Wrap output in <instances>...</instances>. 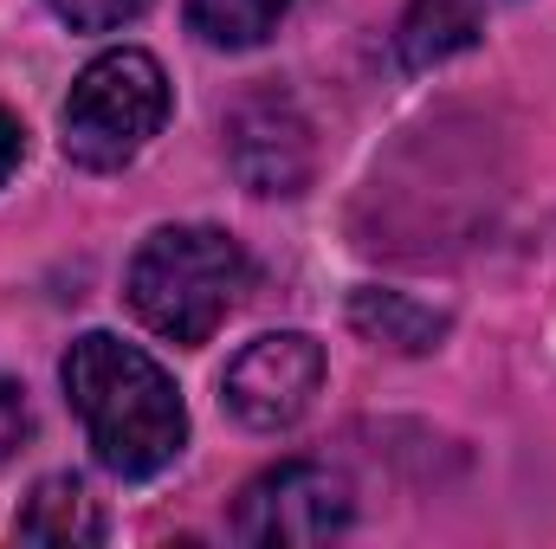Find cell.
<instances>
[{"mask_svg": "<svg viewBox=\"0 0 556 549\" xmlns=\"http://www.w3.org/2000/svg\"><path fill=\"white\" fill-rule=\"evenodd\" d=\"M59 382H65L72 413L85 420V439H91L104 472L155 478L181 452L188 408H181L175 382L162 375V362L142 356L137 343H124L111 330H91V336H78L65 349Z\"/></svg>", "mask_w": 556, "mask_h": 549, "instance_id": "6da1fadb", "label": "cell"}, {"mask_svg": "<svg viewBox=\"0 0 556 549\" xmlns=\"http://www.w3.org/2000/svg\"><path fill=\"white\" fill-rule=\"evenodd\" d=\"M247 278H253V266H247L240 240H227L220 227H162L137 246L124 291H130V310L155 336L194 349L227 323Z\"/></svg>", "mask_w": 556, "mask_h": 549, "instance_id": "7a4b0ae2", "label": "cell"}, {"mask_svg": "<svg viewBox=\"0 0 556 549\" xmlns=\"http://www.w3.org/2000/svg\"><path fill=\"white\" fill-rule=\"evenodd\" d=\"M168 117V78L149 52H104L78 72L65 98V155L78 168H124Z\"/></svg>", "mask_w": 556, "mask_h": 549, "instance_id": "3957f363", "label": "cell"}, {"mask_svg": "<svg viewBox=\"0 0 556 549\" xmlns=\"http://www.w3.org/2000/svg\"><path fill=\"white\" fill-rule=\"evenodd\" d=\"M350 478L317 465V459H285L273 472H260L247 491H240V511H233V537L240 544H330L350 531Z\"/></svg>", "mask_w": 556, "mask_h": 549, "instance_id": "277c9868", "label": "cell"}, {"mask_svg": "<svg viewBox=\"0 0 556 549\" xmlns=\"http://www.w3.org/2000/svg\"><path fill=\"white\" fill-rule=\"evenodd\" d=\"M220 388H227V408L240 413L247 426L278 433V426H291L298 413L317 401V388H324V349L304 330H273V336H260V343H247L233 356V369H227Z\"/></svg>", "mask_w": 556, "mask_h": 549, "instance_id": "5b68a950", "label": "cell"}, {"mask_svg": "<svg viewBox=\"0 0 556 549\" xmlns=\"http://www.w3.org/2000/svg\"><path fill=\"white\" fill-rule=\"evenodd\" d=\"M227 162L253 194H298L311 181V124L285 98H247L227 117Z\"/></svg>", "mask_w": 556, "mask_h": 549, "instance_id": "8992f818", "label": "cell"}, {"mask_svg": "<svg viewBox=\"0 0 556 549\" xmlns=\"http://www.w3.org/2000/svg\"><path fill=\"white\" fill-rule=\"evenodd\" d=\"M350 323H356L363 343L395 349V356H427V349L446 336V310L415 304L408 291H376V284L350 297Z\"/></svg>", "mask_w": 556, "mask_h": 549, "instance_id": "52a82bcc", "label": "cell"}, {"mask_svg": "<svg viewBox=\"0 0 556 549\" xmlns=\"http://www.w3.org/2000/svg\"><path fill=\"white\" fill-rule=\"evenodd\" d=\"M13 531L26 544H98L104 537V511L85 491V478L59 472V478H39L33 485V498L20 505V524Z\"/></svg>", "mask_w": 556, "mask_h": 549, "instance_id": "ba28073f", "label": "cell"}, {"mask_svg": "<svg viewBox=\"0 0 556 549\" xmlns=\"http://www.w3.org/2000/svg\"><path fill=\"white\" fill-rule=\"evenodd\" d=\"M479 39V13H472V0H415L408 7V20H402V65H440V59H453V52H466Z\"/></svg>", "mask_w": 556, "mask_h": 549, "instance_id": "9c48e42d", "label": "cell"}, {"mask_svg": "<svg viewBox=\"0 0 556 549\" xmlns=\"http://www.w3.org/2000/svg\"><path fill=\"white\" fill-rule=\"evenodd\" d=\"M291 0H188V26L207 39V46H227V52H247L260 39H273L278 20H285Z\"/></svg>", "mask_w": 556, "mask_h": 549, "instance_id": "30bf717a", "label": "cell"}, {"mask_svg": "<svg viewBox=\"0 0 556 549\" xmlns=\"http://www.w3.org/2000/svg\"><path fill=\"white\" fill-rule=\"evenodd\" d=\"M149 0H52V13L72 26V33H117L130 26Z\"/></svg>", "mask_w": 556, "mask_h": 549, "instance_id": "8fae6325", "label": "cell"}, {"mask_svg": "<svg viewBox=\"0 0 556 549\" xmlns=\"http://www.w3.org/2000/svg\"><path fill=\"white\" fill-rule=\"evenodd\" d=\"M33 433V408H26V388L13 375H0V459H13V446Z\"/></svg>", "mask_w": 556, "mask_h": 549, "instance_id": "7c38bea8", "label": "cell"}, {"mask_svg": "<svg viewBox=\"0 0 556 549\" xmlns=\"http://www.w3.org/2000/svg\"><path fill=\"white\" fill-rule=\"evenodd\" d=\"M13 168H20V124L0 111V181H7Z\"/></svg>", "mask_w": 556, "mask_h": 549, "instance_id": "4fadbf2b", "label": "cell"}]
</instances>
